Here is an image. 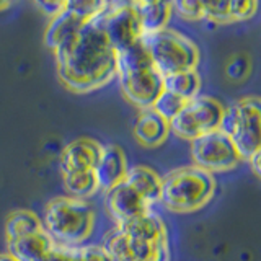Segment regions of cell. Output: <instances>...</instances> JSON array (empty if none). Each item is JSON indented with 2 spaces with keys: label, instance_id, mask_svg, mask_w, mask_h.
Instances as JSON below:
<instances>
[{
  "label": "cell",
  "instance_id": "15",
  "mask_svg": "<svg viewBox=\"0 0 261 261\" xmlns=\"http://www.w3.org/2000/svg\"><path fill=\"white\" fill-rule=\"evenodd\" d=\"M118 228L124 232L127 237H130V239L139 242L159 243L163 240H168L165 224H163L162 217L159 214H155L152 209L133 220H129L126 224L118 225Z\"/></svg>",
  "mask_w": 261,
  "mask_h": 261
},
{
  "label": "cell",
  "instance_id": "2",
  "mask_svg": "<svg viewBox=\"0 0 261 261\" xmlns=\"http://www.w3.org/2000/svg\"><path fill=\"white\" fill-rule=\"evenodd\" d=\"M116 77L126 100L142 111L150 110L163 92V77L155 69L142 39L116 53Z\"/></svg>",
  "mask_w": 261,
  "mask_h": 261
},
{
  "label": "cell",
  "instance_id": "7",
  "mask_svg": "<svg viewBox=\"0 0 261 261\" xmlns=\"http://www.w3.org/2000/svg\"><path fill=\"white\" fill-rule=\"evenodd\" d=\"M224 108L225 106L217 98L198 95L185 101L181 111L170 121V130L186 141H194L211 130L219 129Z\"/></svg>",
  "mask_w": 261,
  "mask_h": 261
},
{
  "label": "cell",
  "instance_id": "28",
  "mask_svg": "<svg viewBox=\"0 0 261 261\" xmlns=\"http://www.w3.org/2000/svg\"><path fill=\"white\" fill-rule=\"evenodd\" d=\"M41 12L47 16H56L57 13H61L65 7H67V2H36L35 4Z\"/></svg>",
  "mask_w": 261,
  "mask_h": 261
},
{
  "label": "cell",
  "instance_id": "24",
  "mask_svg": "<svg viewBox=\"0 0 261 261\" xmlns=\"http://www.w3.org/2000/svg\"><path fill=\"white\" fill-rule=\"evenodd\" d=\"M183 105H185L183 98H179L178 95L163 90V92L159 95L157 100H155V103L152 105L150 110H153L159 116H162L163 119H167L170 122L179 111H181Z\"/></svg>",
  "mask_w": 261,
  "mask_h": 261
},
{
  "label": "cell",
  "instance_id": "22",
  "mask_svg": "<svg viewBox=\"0 0 261 261\" xmlns=\"http://www.w3.org/2000/svg\"><path fill=\"white\" fill-rule=\"evenodd\" d=\"M41 228H44L43 222L35 212L28 209H18L10 212L5 220V239L7 242H12L23 235L38 232Z\"/></svg>",
  "mask_w": 261,
  "mask_h": 261
},
{
  "label": "cell",
  "instance_id": "27",
  "mask_svg": "<svg viewBox=\"0 0 261 261\" xmlns=\"http://www.w3.org/2000/svg\"><path fill=\"white\" fill-rule=\"evenodd\" d=\"M171 8L186 20L204 18V2H171Z\"/></svg>",
  "mask_w": 261,
  "mask_h": 261
},
{
  "label": "cell",
  "instance_id": "5",
  "mask_svg": "<svg viewBox=\"0 0 261 261\" xmlns=\"http://www.w3.org/2000/svg\"><path fill=\"white\" fill-rule=\"evenodd\" d=\"M142 43L162 77L196 69L199 64V47L194 41L170 27L144 35Z\"/></svg>",
  "mask_w": 261,
  "mask_h": 261
},
{
  "label": "cell",
  "instance_id": "13",
  "mask_svg": "<svg viewBox=\"0 0 261 261\" xmlns=\"http://www.w3.org/2000/svg\"><path fill=\"white\" fill-rule=\"evenodd\" d=\"M101 144L93 139H75L65 145L61 153V168L62 173L70 171H85L93 170L101 153Z\"/></svg>",
  "mask_w": 261,
  "mask_h": 261
},
{
  "label": "cell",
  "instance_id": "16",
  "mask_svg": "<svg viewBox=\"0 0 261 261\" xmlns=\"http://www.w3.org/2000/svg\"><path fill=\"white\" fill-rule=\"evenodd\" d=\"M258 10V2H204V18L216 23L227 24L251 18Z\"/></svg>",
  "mask_w": 261,
  "mask_h": 261
},
{
  "label": "cell",
  "instance_id": "30",
  "mask_svg": "<svg viewBox=\"0 0 261 261\" xmlns=\"http://www.w3.org/2000/svg\"><path fill=\"white\" fill-rule=\"evenodd\" d=\"M0 261H18V259L12 256L10 253H0Z\"/></svg>",
  "mask_w": 261,
  "mask_h": 261
},
{
  "label": "cell",
  "instance_id": "26",
  "mask_svg": "<svg viewBox=\"0 0 261 261\" xmlns=\"http://www.w3.org/2000/svg\"><path fill=\"white\" fill-rule=\"evenodd\" d=\"M38 261H77V247L54 243Z\"/></svg>",
  "mask_w": 261,
  "mask_h": 261
},
{
  "label": "cell",
  "instance_id": "20",
  "mask_svg": "<svg viewBox=\"0 0 261 261\" xmlns=\"http://www.w3.org/2000/svg\"><path fill=\"white\" fill-rule=\"evenodd\" d=\"M133 7L144 35L167 28L173 13L171 2H133Z\"/></svg>",
  "mask_w": 261,
  "mask_h": 261
},
{
  "label": "cell",
  "instance_id": "12",
  "mask_svg": "<svg viewBox=\"0 0 261 261\" xmlns=\"http://www.w3.org/2000/svg\"><path fill=\"white\" fill-rule=\"evenodd\" d=\"M127 168H129L127 157L119 145H114V144L103 145L100 159H98L96 165L93 168L100 190L106 193V191H110L111 188L124 181Z\"/></svg>",
  "mask_w": 261,
  "mask_h": 261
},
{
  "label": "cell",
  "instance_id": "11",
  "mask_svg": "<svg viewBox=\"0 0 261 261\" xmlns=\"http://www.w3.org/2000/svg\"><path fill=\"white\" fill-rule=\"evenodd\" d=\"M105 206L118 225L126 224L129 220L144 214V212L150 211L149 204L124 181L111 188L110 191H106Z\"/></svg>",
  "mask_w": 261,
  "mask_h": 261
},
{
  "label": "cell",
  "instance_id": "8",
  "mask_svg": "<svg viewBox=\"0 0 261 261\" xmlns=\"http://www.w3.org/2000/svg\"><path fill=\"white\" fill-rule=\"evenodd\" d=\"M191 157L196 167L209 173L233 170L242 160L232 139L220 129L191 141Z\"/></svg>",
  "mask_w": 261,
  "mask_h": 261
},
{
  "label": "cell",
  "instance_id": "4",
  "mask_svg": "<svg viewBox=\"0 0 261 261\" xmlns=\"http://www.w3.org/2000/svg\"><path fill=\"white\" fill-rule=\"evenodd\" d=\"M216 193V178L196 165L181 167L162 178L160 202L171 212L202 209Z\"/></svg>",
  "mask_w": 261,
  "mask_h": 261
},
{
  "label": "cell",
  "instance_id": "29",
  "mask_svg": "<svg viewBox=\"0 0 261 261\" xmlns=\"http://www.w3.org/2000/svg\"><path fill=\"white\" fill-rule=\"evenodd\" d=\"M259 162H261V150H258V152H255L253 155H250L248 163H250V167L253 170V173H255L256 176L261 175V165H259Z\"/></svg>",
  "mask_w": 261,
  "mask_h": 261
},
{
  "label": "cell",
  "instance_id": "23",
  "mask_svg": "<svg viewBox=\"0 0 261 261\" xmlns=\"http://www.w3.org/2000/svg\"><path fill=\"white\" fill-rule=\"evenodd\" d=\"M62 181H64L65 191L70 194V198H77V199L87 201V198L93 196L98 190H100L93 170L62 173Z\"/></svg>",
  "mask_w": 261,
  "mask_h": 261
},
{
  "label": "cell",
  "instance_id": "18",
  "mask_svg": "<svg viewBox=\"0 0 261 261\" xmlns=\"http://www.w3.org/2000/svg\"><path fill=\"white\" fill-rule=\"evenodd\" d=\"M124 183L133 188L149 206H152L153 202H157L160 199L162 176L150 167L145 165L129 167L124 176Z\"/></svg>",
  "mask_w": 261,
  "mask_h": 261
},
{
  "label": "cell",
  "instance_id": "6",
  "mask_svg": "<svg viewBox=\"0 0 261 261\" xmlns=\"http://www.w3.org/2000/svg\"><path fill=\"white\" fill-rule=\"evenodd\" d=\"M219 129L232 139L242 159L261 150V101L259 98L243 96L224 108Z\"/></svg>",
  "mask_w": 261,
  "mask_h": 261
},
{
  "label": "cell",
  "instance_id": "10",
  "mask_svg": "<svg viewBox=\"0 0 261 261\" xmlns=\"http://www.w3.org/2000/svg\"><path fill=\"white\" fill-rule=\"evenodd\" d=\"M105 250L113 261H170L168 240L159 243H145L127 237L116 227L106 235Z\"/></svg>",
  "mask_w": 261,
  "mask_h": 261
},
{
  "label": "cell",
  "instance_id": "19",
  "mask_svg": "<svg viewBox=\"0 0 261 261\" xmlns=\"http://www.w3.org/2000/svg\"><path fill=\"white\" fill-rule=\"evenodd\" d=\"M56 242L51 239L44 228L28 235H23L20 239L7 242V248L12 256L18 261H38L44 253L53 247Z\"/></svg>",
  "mask_w": 261,
  "mask_h": 261
},
{
  "label": "cell",
  "instance_id": "9",
  "mask_svg": "<svg viewBox=\"0 0 261 261\" xmlns=\"http://www.w3.org/2000/svg\"><path fill=\"white\" fill-rule=\"evenodd\" d=\"M100 21L116 53L139 43L144 36L133 2H108L100 13Z\"/></svg>",
  "mask_w": 261,
  "mask_h": 261
},
{
  "label": "cell",
  "instance_id": "31",
  "mask_svg": "<svg viewBox=\"0 0 261 261\" xmlns=\"http://www.w3.org/2000/svg\"><path fill=\"white\" fill-rule=\"evenodd\" d=\"M12 7V2H4V0H0V12L7 10V8Z\"/></svg>",
  "mask_w": 261,
  "mask_h": 261
},
{
  "label": "cell",
  "instance_id": "25",
  "mask_svg": "<svg viewBox=\"0 0 261 261\" xmlns=\"http://www.w3.org/2000/svg\"><path fill=\"white\" fill-rule=\"evenodd\" d=\"M77 261H113L103 245H79Z\"/></svg>",
  "mask_w": 261,
  "mask_h": 261
},
{
  "label": "cell",
  "instance_id": "17",
  "mask_svg": "<svg viewBox=\"0 0 261 261\" xmlns=\"http://www.w3.org/2000/svg\"><path fill=\"white\" fill-rule=\"evenodd\" d=\"M170 134V122L153 110H144L134 124V137L145 147H159Z\"/></svg>",
  "mask_w": 261,
  "mask_h": 261
},
{
  "label": "cell",
  "instance_id": "3",
  "mask_svg": "<svg viewBox=\"0 0 261 261\" xmlns=\"http://www.w3.org/2000/svg\"><path fill=\"white\" fill-rule=\"evenodd\" d=\"M43 227L56 243L79 247L95 228V209L85 199L59 196L44 207Z\"/></svg>",
  "mask_w": 261,
  "mask_h": 261
},
{
  "label": "cell",
  "instance_id": "14",
  "mask_svg": "<svg viewBox=\"0 0 261 261\" xmlns=\"http://www.w3.org/2000/svg\"><path fill=\"white\" fill-rule=\"evenodd\" d=\"M87 21L88 20L85 16L80 12H77L75 8L67 2V7H65L61 13L53 16L51 21H49L47 28L44 31V44L51 49V51H54V49H57L67 39L75 36Z\"/></svg>",
  "mask_w": 261,
  "mask_h": 261
},
{
  "label": "cell",
  "instance_id": "21",
  "mask_svg": "<svg viewBox=\"0 0 261 261\" xmlns=\"http://www.w3.org/2000/svg\"><path fill=\"white\" fill-rule=\"evenodd\" d=\"M163 90L175 93L179 98H183L185 101H188L199 95L201 77L196 69L170 73V75L163 77Z\"/></svg>",
  "mask_w": 261,
  "mask_h": 261
},
{
  "label": "cell",
  "instance_id": "1",
  "mask_svg": "<svg viewBox=\"0 0 261 261\" xmlns=\"http://www.w3.org/2000/svg\"><path fill=\"white\" fill-rule=\"evenodd\" d=\"M100 13L53 51L59 80L73 93L93 92L116 77V51L105 35Z\"/></svg>",
  "mask_w": 261,
  "mask_h": 261
}]
</instances>
